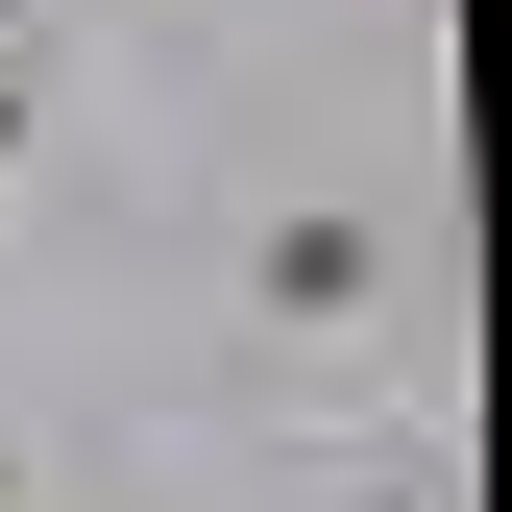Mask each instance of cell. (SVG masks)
I'll return each mask as SVG.
<instances>
[{"instance_id": "obj_1", "label": "cell", "mask_w": 512, "mask_h": 512, "mask_svg": "<svg viewBox=\"0 0 512 512\" xmlns=\"http://www.w3.org/2000/svg\"><path fill=\"white\" fill-rule=\"evenodd\" d=\"M0 147H25V0H0Z\"/></svg>"}, {"instance_id": "obj_2", "label": "cell", "mask_w": 512, "mask_h": 512, "mask_svg": "<svg viewBox=\"0 0 512 512\" xmlns=\"http://www.w3.org/2000/svg\"><path fill=\"white\" fill-rule=\"evenodd\" d=\"M0 512H25V464H0Z\"/></svg>"}]
</instances>
